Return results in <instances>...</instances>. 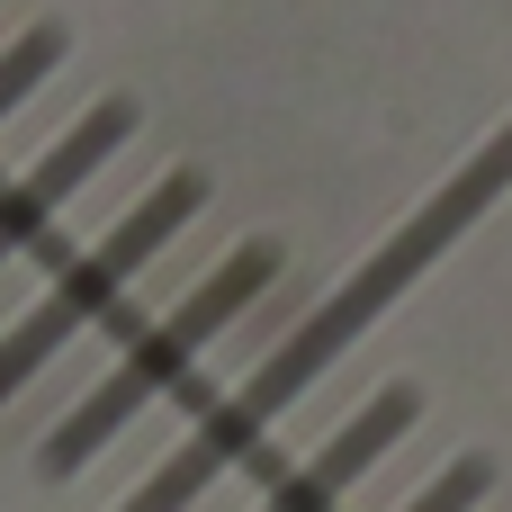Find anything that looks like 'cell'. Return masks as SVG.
<instances>
[{
    "mask_svg": "<svg viewBox=\"0 0 512 512\" xmlns=\"http://www.w3.org/2000/svg\"><path fill=\"white\" fill-rule=\"evenodd\" d=\"M504 189H512V117L459 162V180L432 189V198H423V207H414V216H405V225H396V234H387V243H378V252H369V261H360V270H351L297 333H279L270 360H261L225 405H207L198 432H189V441H180V450H171V459H162L117 512H189L225 468H243V459L270 441V423H279V414H288V405H297V396H306V387H315V378H324V369H333V360H342V351H351V342H360V333H369L423 270H441V252H450Z\"/></svg>",
    "mask_w": 512,
    "mask_h": 512,
    "instance_id": "6da1fadb",
    "label": "cell"
},
{
    "mask_svg": "<svg viewBox=\"0 0 512 512\" xmlns=\"http://www.w3.org/2000/svg\"><path fill=\"white\" fill-rule=\"evenodd\" d=\"M270 279H279V243H243V252H225V261H216V270H207V279H198L162 324H144V333H135V342H126V351H117V360L72 396V414L36 441V468H45V477L90 468L126 423H144V414H153V405H162V396L207 360V342H216L225 324H243V315L270 297Z\"/></svg>",
    "mask_w": 512,
    "mask_h": 512,
    "instance_id": "7a4b0ae2",
    "label": "cell"
},
{
    "mask_svg": "<svg viewBox=\"0 0 512 512\" xmlns=\"http://www.w3.org/2000/svg\"><path fill=\"white\" fill-rule=\"evenodd\" d=\"M198 207H207V171H162V180H153L117 225H99V234H90V243H81L45 288L0 324V405H9L18 387H36V378H45V369L90 333V324H108L117 297H126V288H135V279H144V270L189 234Z\"/></svg>",
    "mask_w": 512,
    "mask_h": 512,
    "instance_id": "3957f363",
    "label": "cell"
},
{
    "mask_svg": "<svg viewBox=\"0 0 512 512\" xmlns=\"http://www.w3.org/2000/svg\"><path fill=\"white\" fill-rule=\"evenodd\" d=\"M126 135H135V108H126V99H99V108L72 117L36 162H18V171L0 180V270H18V261L63 225V207L126 153Z\"/></svg>",
    "mask_w": 512,
    "mask_h": 512,
    "instance_id": "277c9868",
    "label": "cell"
},
{
    "mask_svg": "<svg viewBox=\"0 0 512 512\" xmlns=\"http://www.w3.org/2000/svg\"><path fill=\"white\" fill-rule=\"evenodd\" d=\"M414 414H423L414 387H378V396H369L333 441H315V450H306V459H297V468H288L252 512H342V495H351V486H360V477H369V468L414 432Z\"/></svg>",
    "mask_w": 512,
    "mask_h": 512,
    "instance_id": "5b68a950",
    "label": "cell"
},
{
    "mask_svg": "<svg viewBox=\"0 0 512 512\" xmlns=\"http://www.w3.org/2000/svg\"><path fill=\"white\" fill-rule=\"evenodd\" d=\"M63 63V27H27L18 45H0V126L45 90V72Z\"/></svg>",
    "mask_w": 512,
    "mask_h": 512,
    "instance_id": "8992f818",
    "label": "cell"
},
{
    "mask_svg": "<svg viewBox=\"0 0 512 512\" xmlns=\"http://www.w3.org/2000/svg\"><path fill=\"white\" fill-rule=\"evenodd\" d=\"M486 486H495V468H486V459H459V468H441L405 512H477V504H486Z\"/></svg>",
    "mask_w": 512,
    "mask_h": 512,
    "instance_id": "52a82bcc",
    "label": "cell"
}]
</instances>
